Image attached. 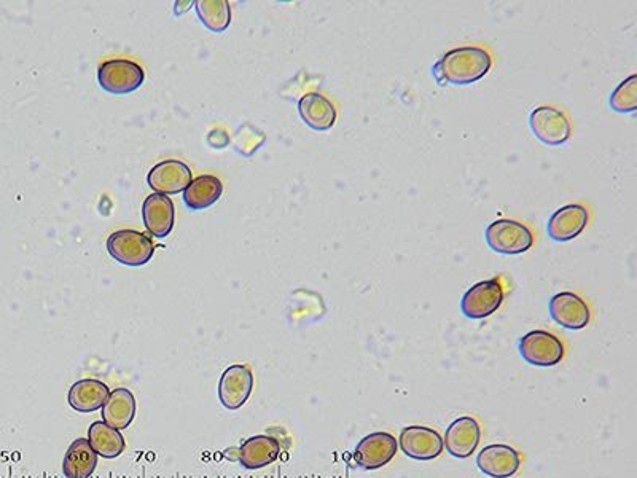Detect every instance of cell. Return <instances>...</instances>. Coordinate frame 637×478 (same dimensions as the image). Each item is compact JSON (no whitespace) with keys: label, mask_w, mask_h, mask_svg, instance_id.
I'll use <instances>...</instances> for the list:
<instances>
[{"label":"cell","mask_w":637,"mask_h":478,"mask_svg":"<svg viewBox=\"0 0 637 478\" xmlns=\"http://www.w3.org/2000/svg\"><path fill=\"white\" fill-rule=\"evenodd\" d=\"M493 66V58L489 51L481 47L454 48L446 51L442 58L432 67V75L438 87L456 85L466 87L483 79Z\"/></svg>","instance_id":"6da1fadb"},{"label":"cell","mask_w":637,"mask_h":478,"mask_svg":"<svg viewBox=\"0 0 637 478\" xmlns=\"http://www.w3.org/2000/svg\"><path fill=\"white\" fill-rule=\"evenodd\" d=\"M485 238L491 251L504 255L523 254L534 244L531 230L521 222L510 219H499L489 224Z\"/></svg>","instance_id":"7a4b0ae2"},{"label":"cell","mask_w":637,"mask_h":478,"mask_svg":"<svg viewBox=\"0 0 637 478\" xmlns=\"http://www.w3.org/2000/svg\"><path fill=\"white\" fill-rule=\"evenodd\" d=\"M107 251L122 265L142 267L155 254V244L144 233L136 230H120L107 239Z\"/></svg>","instance_id":"3957f363"},{"label":"cell","mask_w":637,"mask_h":478,"mask_svg":"<svg viewBox=\"0 0 637 478\" xmlns=\"http://www.w3.org/2000/svg\"><path fill=\"white\" fill-rule=\"evenodd\" d=\"M145 72L131 59H109L99 66L98 82L102 90L112 95H128L141 87Z\"/></svg>","instance_id":"277c9868"},{"label":"cell","mask_w":637,"mask_h":478,"mask_svg":"<svg viewBox=\"0 0 637 478\" xmlns=\"http://www.w3.org/2000/svg\"><path fill=\"white\" fill-rule=\"evenodd\" d=\"M518 351L524 361L534 367H555L564 359L563 341L547 330H532L518 341Z\"/></svg>","instance_id":"5b68a950"},{"label":"cell","mask_w":637,"mask_h":478,"mask_svg":"<svg viewBox=\"0 0 637 478\" xmlns=\"http://www.w3.org/2000/svg\"><path fill=\"white\" fill-rule=\"evenodd\" d=\"M529 128L542 144L559 147L566 144L572 136V126L564 112L555 107L542 106L532 110L529 115Z\"/></svg>","instance_id":"8992f818"},{"label":"cell","mask_w":637,"mask_h":478,"mask_svg":"<svg viewBox=\"0 0 637 478\" xmlns=\"http://www.w3.org/2000/svg\"><path fill=\"white\" fill-rule=\"evenodd\" d=\"M504 302V286L501 279L481 281L467 290L461 300V310L469 319H485L493 316Z\"/></svg>","instance_id":"52a82bcc"},{"label":"cell","mask_w":637,"mask_h":478,"mask_svg":"<svg viewBox=\"0 0 637 478\" xmlns=\"http://www.w3.org/2000/svg\"><path fill=\"white\" fill-rule=\"evenodd\" d=\"M399 442L389 432H373L357 443L354 461L364 471H376L387 466L397 455Z\"/></svg>","instance_id":"ba28073f"},{"label":"cell","mask_w":637,"mask_h":478,"mask_svg":"<svg viewBox=\"0 0 637 478\" xmlns=\"http://www.w3.org/2000/svg\"><path fill=\"white\" fill-rule=\"evenodd\" d=\"M254 389L251 367L235 364L222 373L219 381V399L228 410H238L246 404Z\"/></svg>","instance_id":"9c48e42d"},{"label":"cell","mask_w":637,"mask_h":478,"mask_svg":"<svg viewBox=\"0 0 637 478\" xmlns=\"http://www.w3.org/2000/svg\"><path fill=\"white\" fill-rule=\"evenodd\" d=\"M399 445L408 458L432 461L442 455L443 439L435 429L426 426H408L400 432Z\"/></svg>","instance_id":"30bf717a"},{"label":"cell","mask_w":637,"mask_h":478,"mask_svg":"<svg viewBox=\"0 0 637 478\" xmlns=\"http://www.w3.org/2000/svg\"><path fill=\"white\" fill-rule=\"evenodd\" d=\"M147 184L155 193L176 195L192 184V169L184 161L165 160L153 166L147 176Z\"/></svg>","instance_id":"8fae6325"},{"label":"cell","mask_w":637,"mask_h":478,"mask_svg":"<svg viewBox=\"0 0 637 478\" xmlns=\"http://www.w3.org/2000/svg\"><path fill=\"white\" fill-rule=\"evenodd\" d=\"M550 316L567 330H582L590 324L591 311L587 302L574 292H561L550 300Z\"/></svg>","instance_id":"7c38bea8"},{"label":"cell","mask_w":637,"mask_h":478,"mask_svg":"<svg viewBox=\"0 0 637 478\" xmlns=\"http://www.w3.org/2000/svg\"><path fill=\"white\" fill-rule=\"evenodd\" d=\"M477 466L488 477L510 478L520 471L521 456L510 445L494 443L478 453Z\"/></svg>","instance_id":"4fadbf2b"},{"label":"cell","mask_w":637,"mask_h":478,"mask_svg":"<svg viewBox=\"0 0 637 478\" xmlns=\"http://www.w3.org/2000/svg\"><path fill=\"white\" fill-rule=\"evenodd\" d=\"M481 439V428L473 416H461L446 429L443 445L451 456L466 459L477 450Z\"/></svg>","instance_id":"5bb4252c"},{"label":"cell","mask_w":637,"mask_h":478,"mask_svg":"<svg viewBox=\"0 0 637 478\" xmlns=\"http://www.w3.org/2000/svg\"><path fill=\"white\" fill-rule=\"evenodd\" d=\"M588 220H590V214L585 206L567 204L553 212V216L548 220V236L556 243L572 241L587 228Z\"/></svg>","instance_id":"9a60e30c"},{"label":"cell","mask_w":637,"mask_h":478,"mask_svg":"<svg viewBox=\"0 0 637 478\" xmlns=\"http://www.w3.org/2000/svg\"><path fill=\"white\" fill-rule=\"evenodd\" d=\"M142 219L145 228L157 238H166L174 228L176 208L171 198L161 193H152L142 204Z\"/></svg>","instance_id":"2e32d148"},{"label":"cell","mask_w":637,"mask_h":478,"mask_svg":"<svg viewBox=\"0 0 637 478\" xmlns=\"http://www.w3.org/2000/svg\"><path fill=\"white\" fill-rule=\"evenodd\" d=\"M279 455H281V445L278 440L270 435H255L238 448L236 458L241 466L257 471L273 464Z\"/></svg>","instance_id":"e0dca14e"},{"label":"cell","mask_w":637,"mask_h":478,"mask_svg":"<svg viewBox=\"0 0 637 478\" xmlns=\"http://www.w3.org/2000/svg\"><path fill=\"white\" fill-rule=\"evenodd\" d=\"M301 120L314 131H327L337 122V109L321 93H308L298 102Z\"/></svg>","instance_id":"ac0fdd59"},{"label":"cell","mask_w":637,"mask_h":478,"mask_svg":"<svg viewBox=\"0 0 637 478\" xmlns=\"http://www.w3.org/2000/svg\"><path fill=\"white\" fill-rule=\"evenodd\" d=\"M110 396V389L106 383L93 378L77 381L69 389L67 402L75 412L93 413L104 407Z\"/></svg>","instance_id":"d6986e66"},{"label":"cell","mask_w":637,"mask_h":478,"mask_svg":"<svg viewBox=\"0 0 637 478\" xmlns=\"http://www.w3.org/2000/svg\"><path fill=\"white\" fill-rule=\"evenodd\" d=\"M136 410V397L133 392L125 388L114 389L102 407V420L112 428L123 431L133 423Z\"/></svg>","instance_id":"ffe728a7"},{"label":"cell","mask_w":637,"mask_h":478,"mask_svg":"<svg viewBox=\"0 0 637 478\" xmlns=\"http://www.w3.org/2000/svg\"><path fill=\"white\" fill-rule=\"evenodd\" d=\"M98 467V453L93 450L88 439H77L67 448L63 461L66 478H90Z\"/></svg>","instance_id":"44dd1931"},{"label":"cell","mask_w":637,"mask_h":478,"mask_svg":"<svg viewBox=\"0 0 637 478\" xmlns=\"http://www.w3.org/2000/svg\"><path fill=\"white\" fill-rule=\"evenodd\" d=\"M223 185L219 177L212 174H204L198 177L184 190V203L192 211H203L212 204L217 203L222 196Z\"/></svg>","instance_id":"7402d4cb"},{"label":"cell","mask_w":637,"mask_h":478,"mask_svg":"<svg viewBox=\"0 0 637 478\" xmlns=\"http://www.w3.org/2000/svg\"><path fill=\"white\" fill-rule=\"evenodd\" d=\"M88 442L98 453V456L106 459L118 458V456L123 455L126 448L122 432L112 428L104 421H96V423L91 424L90 429H88Z\"/></svg>","instance_id":"603a6c76"},{"label":"cell","mask_w":637,"mask_h":478,"mask_svg":"<svg viewBox=\"0 0 637 478\" xmlns=\"http://www.w3.org/2000/svg\"><path fill=\"white\" fill-rule=\"evenodd\" d=\"M196 13L201 23L212 32H225L231 23V8L227 0H200Z\"/></svg>","instance_id":"cb8c5ba5"},{"label":"cell","mask_w":637,"mask_h":478,"mask_svg":"<svg viewBox=\"0 0 637 478\" xmlns=\"http://www.w3.org/2000/svg\"><path fill=\"white\" fill-rule=\"evenodd\" d=\"M610 107L618 114H633L637 109V77L631 75L623 80L610 95Z\"/></svg>","instance_id":"d4e9b609"}]
</instances>
